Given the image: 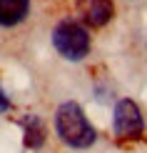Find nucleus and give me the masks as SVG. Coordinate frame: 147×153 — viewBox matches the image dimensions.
<instances>
[{"label": "nucleus", "instance_id": "39448f33", "mask_svg": "<svg viewBox=\"0 0 147 153\" xmlns=\"http://www.w3.org/2000/svg\"><path fill=\"white\" fill-rule=\"evenodd\" d=\"M30 15V0H0V28H18Z\"/></svg>", "mask_w": 147, "mask_h": 153}, {"label": "nucleus", "instance_id": "f03ea898", "mask_svg": "<svg viewBox=\"0 0 147 153\" xmlns=\"http://www.w3.org/2000/svg\"><path fill=\"white\" fill-rule=\"evenodd\" d=\"M53 45L65 60H82L90 53V33L78 20H60L53 30Z\"/></svg>", "mask_w": 147, "mask_h": 153}, {"label": "nucleus", "instance_id": "0eeeda50", "mask_svg": "<svg viewBox=\"0 0 147 153\" xmlns=\"http://www.w3.org/2000/svg\"><path fill=\"white\" fill-rule=\"evenodd\" d=\"M12 108V103H10V98H8V93L3 91V85H0V113H8Z\"/></svg>", "mask_w": 147, "mask_h": 153}, {"label": "nucleus", "instance_id": "f257e3e1", "mask_svg": "<svg viewBox=\"0 0 147 153\" xmlns=\"http://www.w3.org/2000/svg\"><path fill=\"white\" fill-rule=\"evenodd\" d=\"M55 133L67 148L72 151H87L97 143V131L87 120L85 111L75 100H65L55 111Z\"/></svg>", "mask_w": 147, "mask_h": 153}, {"label": "nucleus", "instance_id": "7ed1b4c3", "mask_svg": "<svg viewBox=\"0 0 147 153\" xmlns=\"http://www.w3.org/2000/svg\"><path fill=\"white\" fill-rule=\"evenodd\" d=\"M112 131L122 141H132V138H140L145 133V116L135 100L130 98L117 100L112 111Z\"/></svg>", "mask_w": 147, "mask_h": 153}, {"label": "nucleus", "instance_id": "423d86ee", "mask_svg": "<svg viewBox=\"0 0 147 153\" xmlns=\"http://www.w3.org/2000/svg\"><path fill=\"white\" fill-rule=\"evenodd\" d=\"M20 128H23V141H25V148L30 151H37L45 146V123H42L40 116H35V113H28V116H23L20 120Z\"/></svg>", "mask_w": 147, "mask_h": 153}, {"label": "nucleus", "instance_id": "20e7f679", "mask_svg": "<svg viewBox=\"0 0 147 153\" xmlns=\"http://www.w3.org/2000/svg\"><path fill=\"white\" fill-rule=\"evenodd\" d=\"M112 0H80V15L92 28H102L112 20Z\"/></svg>", "mask_w": 147, "mask_h": 153}]
</instances>
